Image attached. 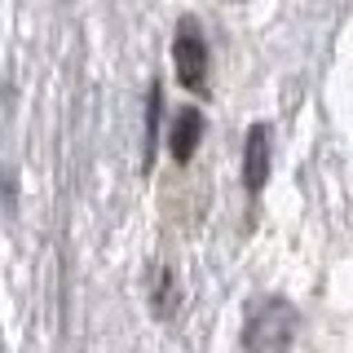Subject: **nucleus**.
<instances>
[{"mask_svg": "<svg viewBox=\"0 0 353 353\" xmlns=\"http://www.w3.org/2000/svg\"><path fill=\"white\" fill-rule=\"evenodd\" d=\"M296 309L283 301V296H265L248 309V323H243V345L248 353H287L296 340Z\"/></svg>", "mask_w": 353, "mask_h": 353, "instance_id": "obj_1", "label": "nucleus"}, {"mask_svg": "<svg viewBox=\"0 0 353 353\" xmlns=\"http://www.w3.org/2000/svg\"><path fill=\"white\" fill-rule=\"evenodd\" d=\"M172 66H176V80L194 93L208 88V40L199 31L194 18L176 22V36H172Z\"/></svg>", "mask_w": 353, "mask_h": 353, "instance_id": "obj_2", "label": "nucleus"}, {"mask_svg": "<svg viewBox=\"0 0 353 353\" xmlns=\"http://www.w3.org/2000/svg\"><path fill=\"white\" fill-rule=\"evenodd\" d=\"M265 181H270V128L252 124L243 137V185L248 194H261Z\"/></svg>", "mask_w": 353, "mask_h": 353, "instance_id": "obj_3", "label": "nucleus"}, {"mask_svg": "<svg viewBox=\"0 0 353 353\" xmlns=\"http://www.w3.org/2000/svg\"><path fill=\"white\" fill-rule=\"evenodd\" d=\"M199 137H203V115H199L194 106L176 110V115H172V128H168V150H172V159L185 163V159L199 150Z\"/></svg>", "mask_w": 353, "mask_h": 353, "instance_id": "obj_4", "label": "nucleus"}, {"mask_svg": "<svg viewBox=\"0 0 353 353\" xmlns=\"http://www.w3.org/2000/svg\"><path fill=\"white\" fill-rule=\"evenodd\" d=\"M159 115H163V88L150 84V93H146V141H141V168H150L154 137H159Z\"/></svg>", "mask_w": 353, "mask_h": 353, "instance_id": "obj_5", "label": "nucleus"}]
</instances>
